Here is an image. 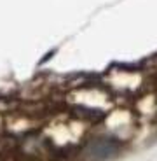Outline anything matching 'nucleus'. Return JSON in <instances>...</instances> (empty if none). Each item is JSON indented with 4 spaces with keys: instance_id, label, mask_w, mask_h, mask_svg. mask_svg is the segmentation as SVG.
<instances>
[]
</instances>
